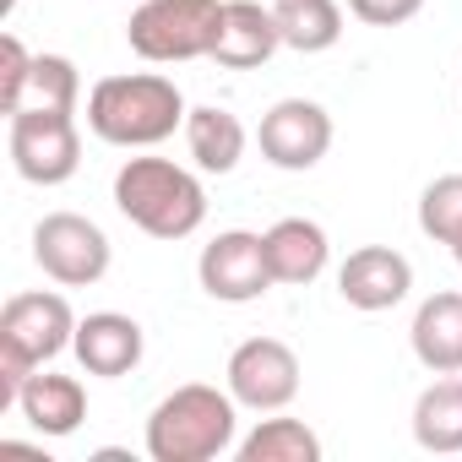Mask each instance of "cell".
I'll use <instances>...</instances> for the list:
<instances>
[{
  "label": "cell",
  "mask_w": 462,
  "mask_h": 462,
  "mask_svg": "<svg viewBox=\"0 0 462 462\" xmlns=\"http://www.w3.org/2000/svg\"><path fill=\"white\" fill-rule=\"evenodd\" d=\"M185 93L174 77L158 71H131V77H104L88 93V131L109 147H158L174 131H185Z\"/></svg>",
  "instance_id": "obj_1"
},
{
  "label": "cell",
  "mask_w": 462,
  "mask_h": 462,
  "mask_svg": "<svg viewBox=\"0 0 462 462\" xmlns=\"http://www.w3.org/2000/svg\"><path fill=\"white\" fill-rule=\"evenodd\" d=\"M235 430H240L235 392L190 381V386H174L147 413V457L152 462H212L228 446H240Z\"/></svg>",
  "instance_id": "obj_2"
},
{
  "label": "cell",
  "mask_w": 462,
  "mask_h": 462,
  "mask_svg": "<svg viewBox=\"0 0 462 462\" xmlns=\"http://www.w3.org/2000/svg\"><path fill=\"white\" fill-rule=\"evenodd\" d=\"M115 207L152 240H190L207 223V185L174 158H125L115 174Z\"/></svg>",
  "instance_id": "obj_3"
},
{
  "label": "cell",
  "mask_w": 462,
  "mask_h": 462,
  "mask_svg": "<svg viewBox=\"0 0 462 462\" xmlns=\"http://www.w3.org/2000/svg\"><path fill=\"white\" fill-rule=\"evenodd\" d=\"M71 343H77V316L66 294L55 289L12 294L6 310H0V408H17L23 381L50 359H60Z\"/></svg>",
  "instance_id": "obj_4"
},
{
  "label": "cell",
  "mask_w": 462,
  "mask_h": 462,
  "mask_svg": "<svg viewBox=\"0 0 462 462\" xmlns=\"http://www.w3.org/2000/svg\"><path fill=\"white\" fill-rule=\"evenodd\" d=\"M223 23V0H142L131 12V55L152 66H185V60H212Z\"/></svg>",
  "instance_id": "obj_5"
},
{
  "label": "cell",
  "mask_w": 462,
  "mask_h": 462,
  "mask_svg": "<svg viewBox=\"0 0 462 462\" xmlns=\"http://www.w3.org/2000/svg\"><path fill=\"white\" fill-rule=\"evenodd\" d=\"M109 235L82 212H50L33 228V262L60 289H93L109 273Z\"/></svg>",
  "instance_id": "obj_6"
},
{
  "label": "cell",
  "mask_w": 462,
  "mask_h": 462,
  "mask_svg": "<svg viewBox=\"0 0 462 462\" xmlns=\"http://www.w3.org/2000/svg\"><path fill=\"white\" fill-rule=\"evenodd\" d=\"M6 120H12L6 147H12V163H17V174L28 185H66L82 169L77 115H60V109H17Z\"/></svg>",
  "instance_id": "obj_7"
},
{
  "label": "cell",
  "mask_w": 462,
  "mask_h": 462,
  "mask_svg": "<svg viewBox=\"0 0 462 462\" xmlns=\"http://www.w3.org/2000/svg\"><path fill=\"white\" fill-rule=\"evenodd\" d=\"M228 392L251 413H278L300 397V354L278 337H245L223 370Z\"/></svg>",
  "instance_id": "obj_8"
},
{
  "label": "cell",
  "mask_w": 462,
  "mask_h": 462,
  "mask_svg": "<svg viewBox=\"0 0 462 462\" xmlns=\"http://www.w3.org/2000/svg\"><path fill=\"white\" fill-rule=\"evenodd\" d=\"M196 278L223 305H251V300H262L278 283L273 267H267V240L251 235V228H223L212 245H201Z\"/></svg>",
  "instance_id": "obj_9"
},
{
  "label": "cell",
  "mask_w": 462,
  "mask_h": 462,
  "mask_svg": "<svg viewBox=\"0 0 462 462\" xmlns=\"http://www.w3.org/2000/svg\"><path fill=\"white\" fill-rule=\"evenodd\" d=\"M256 142H262V158L273 169H289V174H305L327 158L332 147V115L310 98H278L262 125H256Z\"/></svg>",
  "instance_id": "obj_10"
},
{
  "label": "cell",
  "mask_w": 462,
  "mask_h": 462,
  "mask_svg": "<svg viewBox=\"0 0 462 462\" xmlns=\"http://www.w3.org/2000/svg\"><path fill=\"white\" fill-rule=\"evenodd\" d=\"M408 289H413V267H408V256L392 251V245H359V251L337 267V294H343L354 310H370V316L402 305Z\"/></svg>",
  "instance_id": "obj_11"
},
{
  "label": "cell",
  "mask_w": 462,
  "mask_h": 462,
  "mask_svg": "<svg viewBox=\"0 0 462 462\" xmlns=\"http://www.w3.org/2000/svg\"><path fill=\"white\" fill-rule=\"evenodd\" d=\"M283 50L278 17L273 6H256V0H223V23H217V44L212 60L223 71H256Z\"/></svg>",
  "instance_id": "obj_12"
},
{
  "label": "cell",
  "mask_w": 462,
  "mask_h": 462,
  "mask_svg": "<svg viewBox=\"0 0 462 462\" xmlns=\"http://www.w3.org/2000/svg\"><path fill=\"white\" fill-rule=\"evenodd\" d=\"M142 348H147L142 327H136L131 316H120V310H93V316H82V321H77V343H71L77 365H82L88 375H104V381L131 375V370L142 365Z\"/></svg>",
  "instance_id": "obj_13"
},
{
  "label": "cell",
  "mask_w": 462,
  "mask_h": 462,
  "mask_svg": "<svg viewBox=\"0 0 462 462\" xmlns=\"http://www.w3.org/2000/svg\"><path fill=\"white\" fill-rule=\"evenodd\" d=\"M413 359L430 375H457L462 370V289H440L413 310Z\"/></svg>",
  "instance_id": "obj_14"
},
{
  "label": "cell",
  "mask_w": 462,
  "mask_h": 462,
  "mask_svg": "<svg viewBox=\"0 0 462 462\" xmlns=\"http://www.w3.org/2000/svg\"><path fill=\"white\" fill-rule=\"evenodd\" d=\"M23 419L44 435V440H60V435H77L82 419H88V392L77 375H55V370H33L23 381V397H17Z\"/></svg>",
  "instance_id": "obj_15"
},
{
  "label": "cell",
  "mask_w": 462,
  "mask_h": 462,
  "mask_svg": "<svg viewBox=\"0 0 462 462\" xmlns=\"http://www.w3.org/2000/svg\"><path fill=\"white\" fill-rule=\"evenodd\" d=\"M262 240H267V267L278 283L300 289V283H316L327 273L332 245H327V228L316 217H278Z\"/></svg>",
  "instance_id": "obj_16"
},
{
  "label": "cell",
  "mask_w": 462,
  "mask_h": 462,
  "mask_svg": "<svg viewBox=\"0 0 462 462\" xmlns=\"http://www.w3.org/2000/svg\"><path fill=\"white\" fill-rule=\"evenodd\" d=\"M245 142L251 136H245L240 115H228L217 104H201V109L185 115V152L201 174H235L240 158H245Z\"/></svg>",
  "instance_id": "obj_17"
},
{
  "label": "cell",
  "mask_w": 462,
  "mask_h": 462,
  "mask_svg": "<svg viewBox=\"0 0 462 462\" xmlns=\"http://www.w3.org/2000/svg\"><path fill=\"white\" fill-rule=\"evenodd\" d=\"M413 440L435 457H451L462 451V370L457 375H440L419 392L413 402Z\"/></svg>",
  "instance_id": "obj_18"
},
{
  "label": "cell",
  "mask_w": 462,
  "mask_h": 462,
  "mask_svg": "<svg viewBox=\"0 0 462 462\" xmlns=\"http://www.w3.org/2000/svg\"><path fill=\"white\" fill-rule=\"evenodd\" d=\"M273 17H278L283 50H300V55H321L343 39V6L337 0H278Z\"/></svg>",
  "instance_id": "obj_19"
},
{
  "label": "cell",
  "mask_w": 462,
  "mask_h": 462,
  "mask_svg": "<svg viewBox=\"0 0 462 462\" xmlns=\"http://www.w3.org/2000/svg\"><path fill=\"white\" fill-rule=\"evenodd\" d=\"M235 451L240 462H321V435L305 419H262Z\"/></svg>",
  "instance_id": "obj_20"
},
{
  "label": "cell",
  "mask_w": 462,
  "mask_h": 462,
  "mask_svg": "<svg viewBox=\"0 0 462 462\" xmlns=\"http://www.w3.org/2000/svg\"><path fill=\"white\" fill-rule=\"evenodd\" d=\"M77 98H82L77 66H71L66 55H33L17 109H60V115H77Z\"/></svg>",
  "instance_id": "obj_21"
},
{
  "label": "cell",
  "mask_w": 462,
  "mask_h": 462,
  "mask_svg": "<svg viewBox=\"0 0 462 462\" xmlns=\"http://www.w3.org/2000/svg\"><path fill=\"white\" fill-rule=\"evenodd\" d=\"M419 228L435 245H457L462 240V174H440L424 185L419 196Z\"/></svg>",
  "instance_id": "obj_22"
},
{
  "label": "cell",
  "mask_w": 462,
  "mask_h": 462,
  "mask_svg": "<svg viewBox=\"0 0 462 462\" xmlns=\"http://www.w3.org/2000/svg\"><path fill=\"white\" fill-rule=\"evenodd\" d=\"M28 66H33V55L23 50V39L17 33H0V115H17Z\"/></svg>",
  "instance_id": "obj_23"
},
{
  "label": "cell",
  "mask_w": 462,
  "mask_h": 462,
  "mask_svg": "<svg viewBox=\"0 0 462 462\" xmlns=\"http://www.w3.org/2000/svg\"><path fill=\"white\" fill-rule=\"evenodd\" d=\"M348 12L370 28H397V23L424 12V0H348Z\"/></svg>",
  "instance_id": "obj_24"
},
{
  "label": "cell",
  "mask_w": 462,
  "mask_h": 462,
  "mask_svg": "<svg viewBox=\"0 0 462 462\" xmlns=\"http://www.w3.org/2000/svg\"><path fill=\"white\" fill-rule=\"evenodd\" d=\"M451 256H457V267H462V240H457V245H451Z\"/></svg>",
  "instance_id": "obj_25"
}]
</instances>
